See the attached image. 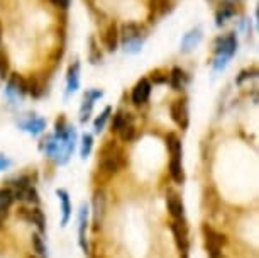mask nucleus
Wrapping results in <instances>:
<instances>
[{
	"instance_id": "1",
	"label": "nucleus",
	"mask_w": 259,
	"mask_h": 258,
	"mask_svg": "<svg viewBox=\"0 0 259 258\" xmlns=\"http://www.w3.org/2000/svg\"><path fill=\"white\" fill-rule=\"evenodd\" d=\"M203 235H205V243H207L210 258H219L222 255V245L226 243V238L219 235V233H215L208 226H203Z\"/></svg>"
},
{
	"instance_id": "2",
	"label": "nucleus",
	"mask_w": 259,
	"mask_h": 258,
	"mask_svg": "<svg viewBox=\"0 0 259 258\" xmlns=\"http://www.w3.org/2000/svg\"><path fill=\"white\" fill-rule=\"evenodd\" d=\"M102 170L107 173V175H114L119 172L120 168V162H119V153L114 152V148L109 150L105 148L104 150V158H102V163H100Z\"/></svg>"
},
{
	"instance_id": "3",
	"label": "nucleus",
	"mask_w": 259,
	"mask_h": 258,
	"mask_svg": "<svg viewBox=\"0 0 259 258\" xmlns=\"http://www.w3.org/2000/svg\"><path fill=\"white\" fill-rule=\"evenodd\" d=\"M171 118L180 128H187L188 126V109L185 100H175L171 104Z\"/></svg>"
},
{
	"instance_id": "4",
	"label": "nucleus",
	"mask_w": 259,
	"mask_h": 258,
	"mask_svg": "<svg viewBox=\"0 0 259 258\" xmlns=\"http://www.w3.org/2000/svg\"><path fill=\"white\" fill-rule=\"evenodd\" d=\"M149 94H151V84L146 79H141L133 89V102L136 105L144 104L149 99Z\"/></svg>"
},
{
	"instance_id": "5",
	"label": "nucleus",
	"mask_w": 259,
	"mask_h": 258,
	"mask_svg": "<svg viewBox=\"0 0 259 258\" xmlns=\"http://www.w3.org/2000/svg\"><path fill=\"white\" fill-rule=\"evenodd\" d=\"M171 231L175 235V240H177V245L182 251L188 250V240H187V228H185L178 219H175V223L171 225Z\"/></svg>"
},
{
	"instance_id": "6",
	"label": "nucleus",
	"mask_w": 259,
	"mask_h": 258,
	"mask_svg": "<svg viewBox=\"0 0 259 258\" xmlns=\"http://www.w3.org/2000/svg\"><path fill=\"white\" fill-rule=\"evenodd\" d=\"M117 45H119V31H117L115 24L112 22L104 31V46L107 48V51H115Z\"/></svg>"
},
{
	"instance_id": "7",
	"label": "nucleus",
	"mask_w": 259,
	"mask_h": 258,
	"mask_svg": "<svg viewBox=\"0 0 259 258\" xmlns=\"http://www.w3.org/2000/svg\"><path fill=\"white\" fill-rule=\"evenodd\" d=\"M87 204H81L80 207V216H78V221H80V228H78V241H80V246L83 248V251L89 250V245H87Z\"/></svg>"
},
{
	"instance_id": "8",
	"label": "nucleus",
	"mask_w": 259,
	"mask_h": 258,
	"mask_svg": "<svg viewBox=\"0 0 259 258\" xmlns=\"http://www.w3.org/2000/svg\"><path fill=\"white\" fill-rule=\"evenodd\" d=\"M202 41V29L200 27H195L192 29L190 32L185 34V38H183V41H182V50L185 53H188V51H192L195 46H198V43Z\"/></svg>"
},
{
	"instance_id": "9",
	"label": "nucleus",
	"mask_w": 259,
	"mask_h": 258,
	"mask_svg": "<svg viewBox=\"0 0 259 258\" xmlns=\"http://www.w3.org/2000/svg\"><path fill=\"white\" fill-rule=\"evenodd\" d=\"M171 0H149V17L158 19L164 16L169 9Z\"/></svg>"
},
{
	"instance_id": "10",
	"label": "nucleus",
	"mask_w": 259,
	"mask_h": 258,
	"mask_svg": "<svg viewBox=\"0 0 259 258\" xmlns=\"http://www.w3.org/2000/svg\"><path fill=\"white\" fill-rule=\"evenodd\" d=\"M58 197H60L61 201V211H63V219H61V225L66 226L68 221H70V216H71V204H70V197H68V192L60 189V191L56 192Z\"/></svg>"
},
{
	"instance_id": "11",
	"label": "nucleus",
	"mask_w": 259,
	"mask_h": 258,
	"mask_svg": "<svg viewBox=\"0 0 259 258\" xmlns=\"http://www.w3.org/2000/svg\"><path fill=\"white\" fill-rule=\"evenodd\" d=\"M169 82H171V87L175 90H182L188 82V77L182 68H173L171 70V75H169Z\"/></svg>"
},
{
	"instance_id": "12",
	"label": "nucleus",
	"mask_w": 259,
	"mask_h": 258,
	"mask_svg": "<svg viewBox=\"0 0 259 258\" xmlns=\"http://www.w3.org/2000/svg\"><path fill=\"white\" fill-rule=\"evenodd\" d=\"M104 212H105V196H104V192H97L94 197V217H95L97 225L102 221Z\"/></svg>"
},
{
	"instance_id": "13",
	"label": "nucleus",
	"mask_w": 259,
	"mask_h": 258,
	"mask_svg": "<svg viewBox=\"0 0 259 258\" xmlns=\"http://www.w3.org/2000/svg\"><path fill=\"white\" fill-rule=\"evenodd\" d=\"M168 209H169V214L173 216L175 219H182L183 214H185V207L182 201L177 197V196H171L168 197Z\"/></svg>"
},
{
	"instance_id": "14",
	"label": "nucleus",
	"mask_w": 259,
	"mask_h": 258,
	"mask_svg": "<svg viewBox=\"0 0 259 258\" xmlns=\"http://www.w3.org/2000/svg\"><path fill=\"white\" fill-rule=\"evenodd\" d=\"M168 148H169V153H171V158H182V141L177 134H168Z\"/></svg>"
},
{
	"instance_id": "15",
	"label": "nucleus",
	"mask_w": 259,
	"mask_h": 258,
	"mask_svg": "<svg viewBox=\"0 0 259 258\" xmlns=\"http://www.w3.org/2000/svg\"><path fill=\"white\" fill-rule=\"evenodd\" d=\"M169 173L173 180L177 183H182L183 182V167H182V158H171L169 162Z\"/></svg>"
},
{
	"instance_id": "16",
	"label": "nucleus",
	"mask_w": 259,
	"mask_h": 258,
	"mask_svg": "<svg viewBox=\"0 0 259 258\" xmlns=\"http://www.w3.org/2000/svg\"><path fill=\"white\" fill-rule=\"evenodd\" d=\"M45 119H39V118H32V119H29L27 123H24L22 124V128L27 131V133H31V134H39V133H42V129H45Z\"/></svg>"
},
{
	"instance_id": "17",
	"label": "nucleus",
	"mask_w": 259,
	"mask_h": 258,
	"mask_svg": "<svg viewBox=\"0 0 259 258\" xmlns=\"http://www.w3.org/2000/svg\"><path fill=\"white\" fill-rule=\"evenodd\" d=\"M31 221L37 226V230L41 233L46 231V219H45V214H42L41 209H37V207L32 209V211H31Z\"/></svg>"
},
{
	"instance_id": "18",
	"label": "nucleus",
	"mask_w": 259,
	"mask_h": 258,
	"mask_svg": "<svg viewBox=\"0 0 259 258\" xmlns=\"http://www.w3.org/2000/svg\"><path fill=\"white\" fill-rule=\"evenodd\" d=\"M14 199H16V197H14V192L9 187L0 189V207L9 209V207H11V204L14 202Z\"/></svg>"
},
{
	"instance_id": "19",
	"label": "nucleus",
	"mask_w": 259,
	"mask_h": 258,
	"mask_svg": "<svg viewBox=\"0 0 259 258\" xmlns=\"http://www.w3.org/2000/svg\"><path fill=\"white\" fill-rule=\"evenodd\" d=\"M32 248H34V251L37 253L39 256H42V258H46L48 255V251H46V245H45V241H42V238L39 236V235H32Z\"/></svg>"
},
{
	"instance_id": "20",
	"label": "nucleus",
	"mask_w": 259,
	"mask_h": 258,
	"mask_svg": "<svg viewBox=\"0 0 259 258\" xmlns=\"http://www.w3.org/2000/svg\"><path fill=\"white\" fill-rule=\"evenodd\" d=\"M78 89V65L75 68H70V75H68V94L75 92Z\"/></svg>"
},
{
	"instance_id": "21",
	"label": "nucleus",
	"mask_w": 259,
	"mask_h": 258,
	"mask_svg": "<svg viewBox=\"0 0 259 258\" xmlns=\"http://www.w3.org/2000/svg\"><path fill=\"white\" fill-rule=\"evenodd\" d=\"M92 143H94V139H92L90 134H83L81 138V158H87L92 152Z\"/></svg>"
},
{
	"instance_id": "22",
	"label": "nucleus",
	"mask_w": 259,
	"mask_h": 258,
	"mask_svg": "<svg viewBox=\"0 0 259 258\" xmlns=\"http://www.w3.org/2000/svg\"><path fill=\"white\" fill-rule=\"evenodd\" d=\"M127 116H129V114H127ZM127 116H125L124 113H117V114L114 116V123H112V129L119 133V131L127 124Z\"/></svg>"
},
{
	"instance_id": "23",
	"label": "nucleus",
	"mask_w": 259,
	"mask_h": 258,
	"mask_svg": "<svg viewBox=\"0 0 259 258\" xmlns=\"http://www.w3.org/2000/svg\"><path fill=\"white\" fill-rule=\"evenodd\" d=\"M9 77V56L6 51L0 53V79Z\"/></svg>"
},
{
	"instance_id": "24",
	"label": "nucleus",
	"mask_w": 259,
	"mask_h": 258,
	"mask_svg": "<svg viewBox=\"0 0 259 258\" xmlns=\"http://www.w3.org/2000/svg\"><path fill=\"white\" fill-rule=\"evenodd\" d=\"M119 133H120V138L124 139V141H131V139L134 138L136 129H134V126H133V124L127 123V124L124 126V128H122V129L119 131Z\"/></svg>"
},
{
	"instance_id": "25",
	"label": "nucleus",
	"mask_w": 259,
	"mask_h": 258,
	"mask_svg": "<svg viewBox=\"0 0 259 258\" xmlns=\"http://www.w3.org/2000/svg\"><path fill=\"white\" fill-rule=\"evenodd\" d=\"M109 114H110V107H107V109L104 110V113H102V116H100V118L95 121V131H97V133H100V131L104 129V126H105V121L109 119Z\"/></svg>"
},
{
	"instance_id": "26",
	"label": "nucleus",
	"mask_w": 259,
	"mask_h": 258,
	"mask_svg": "<svg viewBox=\"0 0 259 258\" xmlns=\"http://www.w3.org/2000/svg\"><path fill=\"white\" fill-rule=\"evenodd\" d=\"M51 2L55 4L56 7H63V9H65V7H68V4H70V0H51Z\"/></svg>"
},
{
	"instance_id": "27",
	"label": "nucleus",
	"mask_w": 259,
	"mask_h": 258,
	"mask_svg": "<svg viewBox=\"0 0 259 258\" xmlns=\"http://www.w3.org/2000/svg\"><path fill=\"white\" fill-rule=\"evenodd\" d=\"M11 165V160H7L6 157H0V170H6Z\"/></svg>"
},
{
	"instance_id": "28",
	"label": "nucleus",
	"mask_w": 259,
	"mask_h": 258,
	"mask_svg": "<svg viewBox=\"0 0 259 258\" xmlns=\"http://www.w3.org/2000/svg\"><path fill=\"white\" fill-rule=\"evenodd\" d=\"M0 41H2V24H0Z\"/></svg>"
},
{
	"instance_id": "29",
	"label": "nucleus",
	"mask_w": 259,
	"mask_h": 258,
	"mask_svg": "<svg viewBox=\"0 0 259 258\" xmlns=\"http://www.w3.org/2000/svg\"><path fill=\"white\" fill-rule=\"evenodd\" d=\"M31 258H37V256H31Z\"/></svg>"
},
{
	"instance_id": "30",
	"label": "nucleus",
	"mask_w": 259,
	"mask_h": 258,
	"mask_svg": "<svg viewBox=\"0 0 259 258\" xmlns=\"http://www.w3.org/2000/svg\"><path fill=\"white\" fill-rule=\"evenodd\" d=\"M0 223H2V221H0Z\"/></svg>"
}]
</instances>
